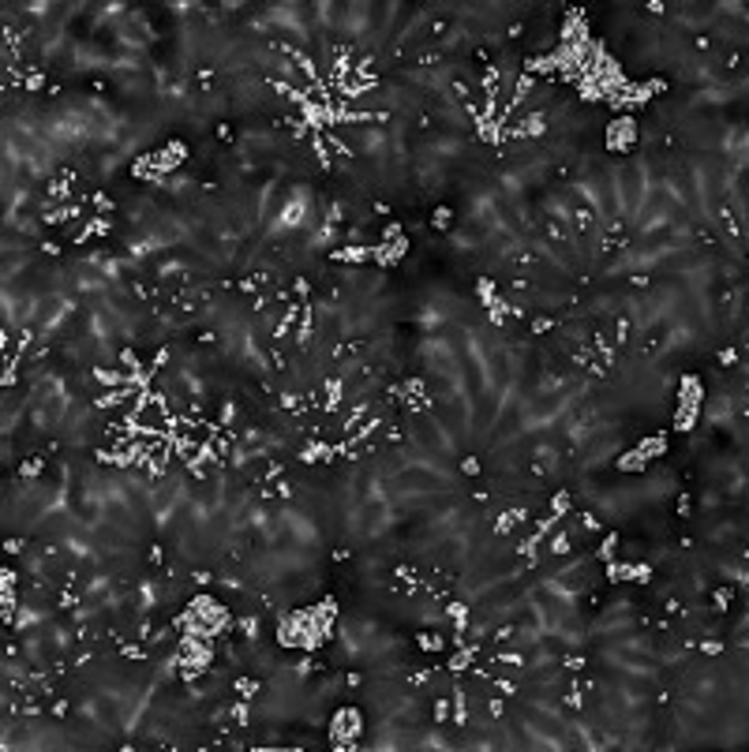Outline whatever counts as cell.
I'll use <instances>...</instances> for the list:
<instances>
[{"mask_svg":"<svg viewBox=\"0 0 749 752\" xmlns=\"http://www.w3.org/2000/svg\"><path fill=\"white\" fill-rule=\"evenodd\" d=\"M637 138H641V128H637V117H633V113H619V117L611 120V128H607V147L619 150V154L633 150V147H637Z\"/></svg>","mask_w":749,"mask_h":752,"instance_id":"6da1fadb","label":"cell"},{"mask_svg":"<svg viewBox=\"0 0 749 752\" xmlns=\"http://www.w3.org/2000/svg\"><path fill=\"white\" fill-rule=\"evenodd\" d=\"M360 730H364V719H360L356 708H338L334 719H330V738L338 745H352L360 738Z\"/></svg>","mask_w":749,"mask_h":752,"instance_id":"7a4b0ae2","label":"cell"}]
</instances>
